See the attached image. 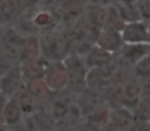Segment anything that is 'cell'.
Wrapping results in <instances>:
<instances>
[{"mask_svg":"<svg viewBox=\"0 0 150 131\" xmlns=\"http://www.w3.org/2000/svg\"><path fill=\"white\" fill-rule=\"evenodd\" d=\"M40 54L48 62L63 61L70 54V44L62 26L42 32L38 35Z\"/></svg>","mask_w":150,"mask_h":131,"instance_id":"cell-1","label":"cell"},{"mask_svg":"<svg viewBox=\"0 0 150 131\" xmlns=\"http://www.w3.org/2000/svg\"><path fill=\"white\" fill-rule=\"evenodd\" d=\"M62 62L67 70L66 89L74 96L78 95L86 89V75L88 68L83 58L77 55L69 54Z\"/></svg>","mask_w":150,"mask_h":131,"instance_id":"cell-2","label":"cell"},{"mask_svg":"<svg viewBox=\"0 0 150 131\" xmlns=\"http://www.w3.org/2000/svg\"><path fill=\"white\" fill-rule=\"evenodd\" d=\"M24 39L13 27H4L0 32V50L13 65H20L23 57Z\"/></svg>","mask_w":150,"mask_h":131,"instance_id":"cell-3","label":"cell"},{"mask_svg":"<svg viewBox=\"0 0 150 131\" xmlns=\"http://www.w3.org/2000/svg\"><path fill=\"white\" fill-rule=\"evenodd\" d=\"M74 99L75 96L72 93H70L67 89H63L60 91L52 92L47 101L43 105L57 124V122L61 120L67 112Z\"/></svg>","mask_w":150,"mask_h":131,"instance_id":"cell-4","label":"cell"},{"mask_svg":"<svg viewBox=\"0 0 150 131\" xmlns=\"http://www.w3.org/2000/svg\"><path fill=\"white\" fill-rule=\"evenodd\" d=\"M1 94L7 99L15 98L26 87V81L20 69V65L13 66L2 77H0Z\"/></svg>","mask_w":150,"mask_h":131,"instance_id":"cell-5","label":"cell"},{"mask_svg":"<svg viewBox=\"0 0 150 131\" xmlns=\"http://www.w3.org/2000/svg\"><path fill=\"white\" fill-rule=\"evenodd\" d=\"M75 101L79 105L83 117L94 110L106 106L103 90L95 88L86 87L84 91L75 96Z\"/></svg>","mask_w":150,"mask_h":131,"instance_id":"cell-6","label":"cell"},{"mask_svg":"<svg viewBox=\"0 0 150 131\" xmlns=\"http://www.w3.org/2000/svg\"><path fill=\"white\" fill-rule=\"evenodd\" d=\"M86 6L88 3L86 0H65L57 9L61 24L67 26L76 23L83 17Z\"/></svg>","mask_w":150,"mask_h":131,"instance_id":"cell-7","label":"cell"},{"mask_svg":"<svg viewBox=\"0 0 150 131\" xmlns=\"http://www.w3.org/2000/svg\"><path fill=\"white\" fill-rule=\"evenodd\" d=\"M120 35L125 44H149V24L145 21L125 24Z\"/></svg>","mask_w":150,"mask_h":131,"instance_id":"cell-8","label":"cell"},{"mask_svg":"<svg viewBox=\"0 0 150 131\" xmlns=\"http://www.w3.org/2000/svg\"><path fill=\"white\" fill-rule=\"evenodd\" d=\"M150 54V44H123L122 48L120 49L116 55L118 58L116 60L120 64L133 68L140 60L149 56Z\"/></svg>","mask_w":150,"mask_h":131,"instance_id":"cell-9","label":"cell"},{"mask_svg":"<svg viewBox=\"0 0 150 131\" xmlns=\"http://www.w3.org/2000/svg\"><path fill=\"white\" fill-rule=\"evenodd\" d=\"M115 66H116V61L114 60V62L109 66L90 68L86 75V87L104 90L107 86L111 84V77Z\"/></svg>","mask_w":150,"mask_h":131,"instance_id":"cell-10","label":"cell"},{"mask_svg":"<svg viewBox=\"0 0 150 131\" xmlns=\"http://www.w3.org/2000/svg\"><path fill=\"white\" fill-rule=\"evenodd\" d=\"M136 119L132 110L125 107H119L110 110L109 123L105 131H132Z\"/></svg>","mask_w":150,"mask_h":131,"instance_id":"cell-11","label":"cell"},{"mask_svg":"<svg viewBox=\"0 0 150 131\" xmlns=\"http://www.w3.org/2000/svg\"><path fill=\"white\" fill-rule=\"evenodd\" d=\"M43 81L52 92L66 89L67 70L64 63L62 61L50 62Z\"/></svg>","mask_w":150,"mask_h":131,"instance_id":"cell-12","label":"cell"},{"mask_svg":"<svg viewBox=\"0 0 150 131\" xmlns=\"http://www.w3.org/2000/svg\"><path fill=\"white\" fill-rule=\"evenodd\" d=\"M122 91V103L123 107L129 110H133L136 104L140 100L143 92V81L132 75L129 79L121 84Z\"/></svg>","mask_w":150,"mask_h":131,"instance_id":"cell-13","label":"cell"},{"mask_svg":"<svg viewBox=\"0 0 150 131\" xmlns=\"http://www.w3.org/2000/svg\"><path fill=\"white\" fill-rule=\"evenodd\" d=\"M47 60L43 57H38L31 60H24L20 63V69L26 82L34 79H43L48 67Z\"/></svg>","mask_w":150,"mask_h":131,"instance_id":"cell-14","label":"cell"},{"mask_svg":"<svg viewBox=\"0 0 150 131\" xmlns=\"http://www.w3.org/2000/svg\"><path fill=\"white\" fill-rule=\"evenodd\" d=\"M84 63L88 69L93 67H105L111 65L115 60V55L106 52L95 44L83 57Z\"/></svg>","mask_w":150,"mask_h":131,"instance_id":"cell-15","label":"cell"},{"mask_svg":"<svg viewBox=\"0 0 150 131\" xmlns=\"http://www.w3.org/2000/svg\"><path fill=\"white\" fill-rule=\"evenodd\" d=\"M96 46L103 49L106 52H109L113 55H116L123 46V42L119 32L112 30L105 29L102 30L97 39Z\"/></svg>","mask_w":150,"mask_h":131,"instance_id":"cell-16","label":"cell"},{"mask_svg":"<svg viewBox=\"0 0 150 131\" xmlns=\"http://www.w3.org/2000/svg\"><path fill=\"white\" fill-rule=\"evenodd\" d=\"M1 119L3 123L7 126V128H11L21 122V120L23 119V114H22L21 106H20L17 97L7 99L4 108H3Z\"/></svg>","mask_w":150,"mask_h":131,"instance_id":"cell-17","label":"cell"},{"mask_svg":"<svg viewBox=\"0 0 150 131\" xmlns=\"http://www.w3.org/2000/svg\"><path fill=\"white\" fill-rule=\"evenodd\" d=\"M83 18L98 29L105 30L107 28V9L106 6L88 5L84 11Z\"/></svg>","mask_w":150,"mask_h":131,"instance_id":"cell-18","label":"cell"},{"mask_svg":"<svg viewBox=\"0 0 150 131\" xmlns=\"http://www.w3.org/2000/svg\"><path fill=\"white\" fill-rule=\"evenodd\" d=\"M19 104L21 106V110L23 117L32 116L35 112H37L40 108L43 107V103L40 102L35 96H33L29 91L26 90V88L21 91V93L17 96Z\"/></svg>","mask_w":150,"mask_h":131,"instance_id":"cell-19","label":"cell"},{"mask_svg":"<svg viewBox=\"0 0 150 131\" xmlns=\"http://www.w3.org/2000/svg\"><path fill=\"white\" fill-rule=\"evenodd\" d=\"M82 120H83V114L74 99L66 114L63 116L61 120L57 122L56 127H69V128L76 129L78 125L82 122Z\"/></svg>","mask_w":150,"mask_h":131,"instance_id":"cell-20","label":"cell"},{"mask_svg":"<svg viewBox=\"0 0 150 131\" xmlns=\"http://www.w3.org/2000/svg\"><path fill=\"white\" fill-rule=\"evenodd\" d=\"M105 103L110 110H116L119 107H123L122 103V91L120 85L110 84L103 90Z\"/></svg>","mask_w":150,"mask_h":131,"instance_id":"cell-21","label":"cell"},{"mask_svg":"<svg viewBox=\"0 0 150 131\" xmlns=\"http://www.w3.org/2000/svg\"><path fill=\"white\" fill-rule=\"evenodd\" d=\"M25 88L43 104L47 101L48 97L52 94V91L48 89L43 79H34V81L26 82Z\"/></svg>","mask_w":150,"mask_h":131,"instance_id":"cell-22","label":"cell"},{"mask_svg":"<svg viewBox=\"0 0 150 131\" xmlns=\"http://www.w3.org/2000/svg\"><path fill=\"white\" fill-rule=\"evenodd\" d=\"M113 4L115 5L119 16L125 24L143 21L135 4H125V3L119 2V1H114Z\"/></svg>","mask_w":150,"mask_h":131,"instance_id":"cell-23","label":"cell"},{"mask_svg":"<svg viewBox=\"0 0 150 131\" xmlns=\"http://www.w3.org/2000/svg\"><path fill=\"white\" fill-rule=\"evenodd\" d=\"M109 115H110V110L107 106H104L84 116L83 121L105 131L109 123Z\"/></svg>","mask_w":150,"mask_h":131,"instance_id":"cell-24","label":"cell"},{"mask_svg":"<svg viewBox=\"0 0 150 131\" xmlns=\"http://www.w3.org/2000/svg\"><path fill=\"white\" fill-rule=\"evenodd\" d=\"M41 56L38 35H30L25 37L23 44V57L22 61L31 60Z\"/></svg>","mask_w":150,"mask_h":131,"instance_id":"cell-25","label":"cell"},{"mask_svg":"<svg viewBox=\"0 0 150 131\" xmlns=\"http://www.w3.org/2000/svg\"><path fill=\"white\" fill-rule=\"evenodd\" d=\"M136 121H150V95L142 93V96L132 110Z\"/></svg>","mask_w":150,"mask_h":131,"instance_id":"cell-26","label":"cell"},{"mask_svg":"<svg viewBox=\"0 0 150 131\" xmlns=\"http://www.w3.org/2000/svg\"><path fill=\"white\" fill-rule=\"evenodd\" d=\"M107 28L108 30H112L115 32H119L120 33L122 29L125 28V23L122 21V19L119 16L118 11H117L115 5L113 2L111 4L107 5Z\"/></svg>","mask_w":150,"mask_h":131,"instance_id":"cell-27","label":"cell"},{"mask_svg":"<svg viewBox=\"0 0 150 131\" xmlns=\"http://www.w3.org/2000/svg\"><path fill=\"white\" fill-rule=\"evenodd\" d=\"M36 121L38 122L39 126L43 131H54L56 128V121L52 118L47 110L44 108V105L42 108H40L37 112L34 114Z\"/></svg>","mask_w":150,"mask_h":131,"instance_id":"cell-28","label":"cell"},{"mask_svg":"<svg viewBox=\"0 0 150 131\" xmlns=\"http://www.w3.org/2000/svg\"><path fill=\"white\" fill-rule=\"evenodd\" d=\"M13 131H43L36 121L34 115L32 116H25L21 120V122L16 126L8 128Z\"/></svg>","mask_w":150,"mask_h":131,"instance_id":"cell-29","label":"cell"},{"mask_svg":"<svg viewBox=\"0 0 150 131\" xmlns=\"http://www.w3.org/2000/svg\"><path fill=\"white\" fill-rule=\"evenodd\" d=\"M133 73L136 77L141 81L149 79L150 77V56H146L142 60H140L135 66L132 68Z\"/></svg>","mask_w":150,"mask_h":131,"instance_id":"cell-30","label":"cell"},{"mask_svg":"<svg viewBox=\"0 0 150 131\" xmlns=\"http://www.w3.org/2000/svg\"><path fill=\"white\" fill-rule=\"evenodd\" d=\"M137 9L139 11L142 20L149 22L150 18V0H137L135 2Z\"/></svg>","mask_w":150,"mask_h":131,"instance_id":"cell-31","label":"cell"},{"mask_svg":"<svg viewBox=\"0 0 150 131\" xmlns=\"http://www.w3.org/2000/svg\"><path fill=\"white\" fill-rule=\"evenodd\" d=\"M15 65L0 50V77H2Z\"/></svg>","mask_w":150,"mask_h":131,"instance_id":"cell-32","label":"cell"},{"mask_svg":"<svg viewBox=\"0 0 150 131\" xmlns=\"http://www.w3.org/2000/svg\"><path fill=\"white\" fill-rule=\"evenodd\" d=\"M132 131H150V121H136Z\"/></svg>","mask_w":150,"mask_h":131,"instance_id":"cell-33","label":"cell"},{"mask_svg":"<svg viewBox=\"0 0 150 131\" xmlns=\"http://www.w3.org/2000/svg\"><path fill=\"white\" fill-rule=\"evenodd\" d=\"M76 130L77 131H104V130H102V129L98 128V127L94 126V125L90 124V123H86V121H83V120L78 125Z\"/></svg>","mask_w":150,"mask_h":131,"instance_id":"cell-34","label":"cell"},{"mask_svg":"<svg viewBox=\"0 0 150 131\" xmlns=\"http://www.w3.org/2000/svg\"><path fill=\"white\" fill-rule=\"evenodd\" d=\"M23 2L28 11V9H32L39 6L42 3V0H23Z\"/></svg>","mask_w":150,"mask_h":131,"instance_id":"cell-35","label":"cell"},{"mask_svg":"<svg viewBox=\"0 0 150 131\" xmlns=\"http://www.w3.org/2000/svg\"><path fill=\"white\" fill-rule=\"evenodd\" d=\"M65 0H44L43 5H46V6L50 7H54V9H58Z\"/></svg>","mask_w":150,"mask_h":131,"instance_id":"cell-36","label":"cell"},{"mask_svg":"<svg viewBox=\"0 0 150 131\" xmlns=\"http://www.w3.org/2000/svg\"><path fill=\"white\" fill-rule=\"evenodd\" d=\"M6 101H7V98L5 97V96L3 95V94L0 93V120H2V119H1V116H2L3 108H4Z\"/></svg>","mask_w":150,"mask_h":131,"instance_id":"cell-37","label":"cell"},{"mask_svg":"<svg viewBox=\"0 0 150 131\" xmlns=\"http://www.w3.org/2000/svg\"><path fill=\"white\" fill-rule=\"evenodd\" d=\"M54 131H77L75 128H69V127H56Z\"/></svg>","mask_w":150,"mask_h":131,"instance_id":"cell-38","label":"cell"},{"mask_svg":"<svg viewBox=\"0 0 150 131\" xmlns=\"http://www.w3.org/2000/svg\"><path fill=\"white\" fill-rule=\"evenodd\" d=\"M0 131H8V128H7L6 125L3 123L2 120H0Z\"/></svg>","mask_w":150,"mask_h":131,"instance_id":"cell-39","label":"cell"},{"mask_svg":"<svg viewBox=\"0 0 150 131\" xmlns=\"http://www.w3.org/2000/svg\"><path fill=\"white\" fill-rule=\"evenodd\" d=\"M116 1L125 3V4H135V2L137 1V0H116Z\"/></svg>","mask_w":150,"mask_h":131,"instance_id":"cell-40","label":"cell"},{"mask_svg":"<svg viewBox=\"0 0 150 131\" xmlns=\"http://www.w3.org/2000/svg\"><path fill=\"white\" fill-rule=\"evenodd\" d=\"M0 93H1V86H0Z\"/></svg>","mask_w":150,"mask_h":131,"instance_id":"cell-41","label":"cell"},{"mask_svg":"<svg viewBox=\"0 0 150 131\" xmlns=\"http://www.w3.org/2000/svg\"><path fill=\"white\" fill-rule=\"evenodd\" d=\"M114 1H116V0H112V2H114Z\"/></svg>","mask_w":150,"mask_h":131,"instance_id":"cell-42","label":"cell"},{"mask_svg":"<svg viewBox=\"0 0 150 131\" xmlns=\"http://www.w3.org/2000/svg\"><path fill=\"white\" fill-rule=\"evenodd\" d=\"M8 131H13V130H11V129H8Z\"/></svg>","mask_w":150,"mask_h":131,"instance_id":"cell-43","label":"cell"}]
</instances>
